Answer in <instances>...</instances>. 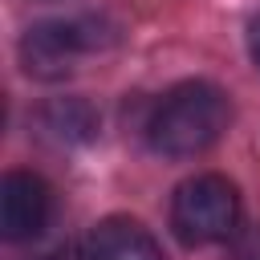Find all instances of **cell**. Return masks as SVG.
<instances>
[{"instance_id":"6da1fadb","label":"cell","mask_w":260,"mask_h":260,"mask_svg":"<svg viewBox=\"0 0 260 260\" xmlns=\"http://www.w3.org/2000/svg\"><path fill=\"white\" fill-rule=\"evenodd\" d=\"M228 122H232V106L219 85L183 81L171 93H162V102L154 106V114L146 122V138L167 158H191V154H203L207 146H215L223 138Z\"/></svg>"},{"instance_id":"3957f363","label":"cell","mask_w":260,"mask_h":260,"mask_svg":"<svg viewBox=\"0 0 260 260\" xmlns=\"http://www.w3.org/2000/svg\"><path fill=\"white\" fill-rule=\"evenodd\" d=\"M89 49H98V24L93 20H41V24H32L24 32L20 57H24L28 73L61 77Z\"/></svg>"},{"instance_id":"277c9868","label":"cell","mask_w":260,"mask_h":260,"mask_svg":"<svg viewBox=\"0 0 260 260\" xmlns=\"http://www.w3.org/2000/svg\"><path fill=\"white\" fill-rule=\"evenodd\" d=\"M53 211V191L32 171H8L0 183V236L20 244L32 240Z\"/></svg>"},{"instance_id":"5b68a950","label":"cell","mask_w":260,"mask_h":260,"mask_svg":"<svg viewBox=\"0 0 260 260\" xmlns=\"http://www.w3.org/2000/svg\"><path fill=\"white\" fill-rule=\"evenodd\" d=\"M77 260H162V248L138 219H102L81 240Z\"/></svg>"},{"instance_id":"7a4b0ae2","label":"cell","mask_w":260,"mask_h":260,"mask_svg":"<svg viewBox=\"0 0 260 260\" xmlns=\"http://www.w3.org/2000/svg\"><path fill=\"white\" fill-rule=\"evenodd\" d=\"M240 223V195L223 175H195L171 199V228L183 244H219Z\"/></svg>"},{"instance_id":"8992f818","label":"cell","mask_w":260,"mask_h":260,"mask_svg":"<svg viewBox=\"0 0 260 260\" xmlns=\"http://www.w3.org/2000/svg\"><path fill=\"white\" fill-rule=\"evenodd\" d=\"M248 53H252V61H256V69H260V16H256L252 28H248Z\"/></svg>"}]
</instances>
